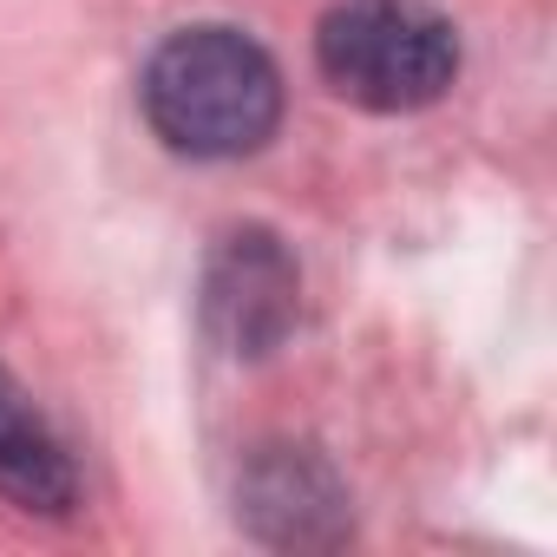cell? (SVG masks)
Returning a JSON list of instances; mask_svg holds the SVG:
<instances>
[{
	"instance_id": "277c9868",
	"label": "cell",
	"mask_w": 557,
	"mask_h": 557,
	"mask_svg": "<svg viewBox=\"0 0 557 557\" xmlns=\"http://www.w3.org/2000/svg\"><path fill=\"white\" fill-rule=\"evenodd\" d=\"M236 524L269 550H335L355 537V492L315 440H262L236 466Z\"/></svg>"
},
{
	"instance_id": "6da1fadb",
	"label": "cell",
	"mask_w": 557,
	"mask_h": 557,
	"mask_svg": "<svg viewBox=\"0 0 557 557\" xmlns=\"http://www.w3.org/2000/svg\"><path fill=\"white\" fill-rule=\"evenodd\" d=\"M138 106L164 151L197 164H230L256 158L283 132L289 86L262 40L223 21H197L151 47L138 73Z\"/></svg>"
},
{
	"instance_id": "7a4b0ae2",
	"label": "cell",
	"mask_w": 557,
	"mask_h": 557,
	"mask_svg": "<svg viewBox=\"0 0 557 557\" xmlns=\"http://www.w3.org/2000/svg\"><path fill=\"white\" fill-rule=\"evenodd\" d=\"M315 66L361 112H426L459 86V27L426 0H335L315 27Z\"/></svg>"
},
{
	"instance_id": "5b68a950",
	"label": "cell",
	"mask_w": 557,
	"mask_h": 557,
	"mask_svg": "<svg viewBox=\"0 0 557 557\" xmlns=\"http://www.w3.org/2000/svg\"><path fill=\"white\" fill-rule=\"evenodd\" d=\"M0 498L34 511V518H73L79 505V472L40 400L0 368Z\"/></svg>"
},
{
	"instance_id": "3957f363",
	"label": "cell",
	"mask_w": 557,
	"mask_h": 557,
	"mask_svg": "<svg viewBox=\"0 0 557 557\" xmlns=\"http://www.w3.org/2000/svg\"><path fill=\"white\" fill-rule=\"evenodd\" d=\"M203 342L230 361H269L302 322V269L296 249L269 223H230L197 275Z\"/></svg>"
}]
</instances>
